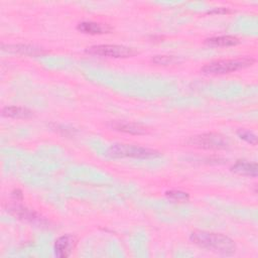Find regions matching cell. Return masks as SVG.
<instances>
[{
  "label": "cell",
  "mask_w": 258,
  "mask_h": 258,
  "mask_svg": "<svg viewBox=\"0 0 258 258\" xmlns=\"http://www.w3.org/2000/svg\"><path fill=\"white\" fill-rule=\"evenodd\" d=\"M237 134H238V136L241 139L245 140L246 142H248V143H250L252 145H256L257 144V137H256V135L252 131L244 129V128H240V129H238Z\"/></svg>",
  "instance_id": "14"
},
{
  "label": "cell",
  "mask_w": 258,
  "mask_h": 258,
  "mask_svg": "<svg viewBox=\"0 0 258 258\" xmlns=\"http://www.w3.org/2000/svg\"><path fill=\"white\" fill-rule=\"evenodd\" d=\"M12 197L15 198L16 200H21L22 199V192L19 189H15L12 191Z\"/></svg>",
  "instance_id": "18"
},
{
  "label": "cell",
  "mask_w": 258,
  "mask_h": 258,
  "mask_svg": "<svg viewBox=\"0 0 258 258\" xmlns=\"http://www.w3.org/2000/svg\"><path fill=\"white\" fill-rule=\"evenodd\" d=\"M77 238L74 235L67 234L58 237L54 242V253L59 258L69 257L77 246Z\"/></svg>",
  "instance_id": "6"
},
{
  "label": "cell",
  "mask_w": 258,
  "mask_h": 258,
  "mask_svg": "<svg viewBox=\"0 0 258 258\" xmlns=\"http://www.w3.org/2000/svg\"><path fill=\"white\" fill-rule=\"evenodd\" d=\"M7 211L14 217H17L18 219H21V220H26L30 222H41L42 220L35 212L28 210L27 208H24L22 206L13 205L9 207V209L7 208Z\"/></svg>",
  "instance_id": "9"
},
{
  "label": "cell",
  "mask_w": 258,
  "mask_h": 258,
  "mask_svg": "<svg viewBox=\"0 0 258 258\" xmlns=\"http://www.w3.org/2000/svg\"><path fill=\"white\" fill-rule=\"evenodd\" d=\"M87 52L95 55L109 57H130L138 53V51L130 46L120 44H98L87 49Z\"/></svg>",
  "instance_id": "5"
},
{
  "label": "cell",
  "mask_w": 258,
  "mask_h": 258,
  "mask_svg": "<svg viewBox=\"0 0 258 258\" xmlns=\"http://www.w3.org/2000/svg\"><path fill=\"white\" fill-rule=\"evenodd\" d=\"M2 115L11 118H29L32 116V112L24 107L8 106L2 109Z\"/></svg>",
  "instance_id": "12"
},
{
  "label": "cell",
  "mask_w": 258,
  "mask_h": 258,
  "mask_svg": "<svg viewBox=\"0 0 258 258\" xmlns=\"http://www.w3.org/2000/svg\"><path fill=\"white\" fill-rule=\"evenodd\" d=\"M189 239L200 247L224 255H232L236 252V245L234 241L223 234L196 230L190 234Z\"/></svg>",
  "instance_id": "1"
},
{
  "label": "cell",
  "mask_w": 258,
  "mask_h": 258,
  "mask_svg": "<svg viewBox=\"0 0 258 258\" xmlns=\"http://www.w3.org/2000/svg\"><path fill=\"white\" fill-rule=\"evenodd\" d=\"M108 153L111 157L122 158V157H133V158H154L160 155V153L154 149L141 147L131 144H114L112 145Z\"/></svg>",
  "instance_id": "3"
},
{
  "label": "cell",
  "mask_w": 258,
  "mask_h": 258,
  "mask_svg": "<svg viewBox=\"0 0 258 258\" xmlns=\"http://www.w3.org/2000/svg\"><path fill=\"white\" fill-rule=\"evenodd\" d=\"M152 61L157 64L166 66V64L176 62L177 58L174 57L173 55H155L154 57H152Z\"/></svg>",
  "instance_id": "16"
},
{
  "label": "cell",
  "mask_w": 258,
  "mask_h": 258,
  "mask_svg": "<svg viewBox=\"0 0 258 258\" xmlns=\"http://www.w3.org/2000/svg\"><path fill=\"white\" fill-rule=\"evenodd\" d=\"M229 12H231V10L229 8H225V7L214 8L213 10L209 11V13H229Z\"/></svg>",
  "instance_id": "17"
},
{
  "label": "cell",
  "mask_w": 258,
  "mask_h": 258,
  "mask_svg": "<svg viewBox=\"0 0 258 258\" xmlns=\"http://www.w3.org/2000/svg\"><path fill=\"white\" fill-rule=\"evenodd\" d=\"M255 59L251 56H244L230 59H220L209 62L202 68V72L208 75H223L236 72L252 66Z\"/></svg>",
  "instance_id": "2"
},
{
  "label": "cell",
  "mask_w": 258,
  "mask_h": 258,
  "mask_svg": "<svg viewBox=\"0 0 258 258\" xmlns=\"http://www.w3.org/2000/svg\"><path fill=\"white\" fill-rule=\"evenodd\" d=\"M110 127L116 131L129 133L133 135H143L148 132V129L137 123L132 122H124V121H114L110 123Z\"/></svg>",
  "instance_id": "7"
},
{
  "label": "cell",
  "mask_w": 258,
  "mask_h": 258,
  "mask_svg": "<svg viewBox=\"0 0 258 258\" xmlns=\"http://www.w3.org/2000/svg\"><path fill=\"white\" fill-rule=\"evenodd\" d=\"M257 169H258L257 163L249 162L246 160H238L231 167V170L238 174L252 176V177L257 176Z\"/></svg>",
  "instance_id": "10"
},
{
  "label": "cell",
  "mask_w": 258,
  "mask_h": 258,
  "mask_svg": "<svg viewBox=\"0 0 258 258\" xmlns=\"http://www.w3.org/2000/svg\"><path fill=\"white\" fill-rule=\"evenodd\" d=\"M165 195L174 201H178V202H185L189 199V196L187 192L182 191V190H176V189H171L165 192Z\"/></svg>",
  "instance_id": "15"
},
{
  "label": "cell",
  "mask_w": 258,
  "mask_h": 258,
  "mask_svg": "<svg viewBox=\"0 0 258 258\" xmlns=\"http://www.w3.org/2000/svg\"><path fill=\"white\" fill-rule=\"evenodd\" d=\"M7 48H4V50L7 51H12V52H19L22 54H32V55H37L41 54L42 51L38 47L32 46V45H27V44H9L6 45Z\"/></svg>",
  "instance_id": "13"
},
{
  "label": "cell",
  "mask_w": 258,
  "mask_h": 258,
  "mask_svg": "<svg viewBox=\"0 0 258 258\" xmlns=\"http://www.w3.org/2000/svg\"><path fill=\"white\" fill-rule=\"evenodd\" d=\"M187 143L204 149H224L229 146V139L220 133H204L190 137Z\"/></svg>",
  "instance_id": "4"
},
{
  "label": "cell",
  "mask_w": 258,
  "mask_h": 258,
  "mask_svg": "<svg viewBox=\"0 0 258 258\" xmlns=\"http://www.w3.org/2000/svg\"><path fill=\"white\" fill-rule=\"evenodd\" d=\"M77 29L87 34H104V33H110L113 30V27L107 23L84 21L78 24Z\"/></svg>",
  "instance_id": "8"
},
{
  "label": "cell",
  "mask_w": 258,
  "mask_h": 258,
  "mask_svg": "<svg viewBox=\"0 0 258 258\" xmlns=\"http://www.w3.org/2000/svg\"><path fill=\"white\" fill-rule=\"evenodd\" d=\"M240 42L239 38L233 35H221L214 36L206 39V43L214 46H233Z\"/></svg>",
  "instance_id": "11"
}]
</instances>
